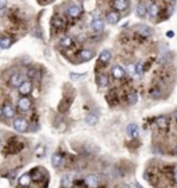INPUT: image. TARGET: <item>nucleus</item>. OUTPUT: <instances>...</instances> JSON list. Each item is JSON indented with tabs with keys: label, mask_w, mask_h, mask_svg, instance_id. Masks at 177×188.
Segmentation results:
<instances>
[{
	"label": "nucleus",
	"mask_w": 177,
	"mask_h": 188,
	"mask_svg": "<svg viewBox=\"0 0 177 188\" xmlns=\"http://www.w3.org/2000/svg\"><path fill=\"white\" fill-rule=\"evenodd\" d=\"M12 126H14V129L17 130V132L24 133L28 130V120L24 119V118H17V119L14 120V123H12Z\"/></svg>",
	"instance_id": "nucleus-1"
},
{
	"label": "nucleus",
	"mask_w": 177,
	"mask_h": 188,
	"mask_svg": "<svg viewBox=\"0 0 177 188\" xmlns=\"http://www.w3.org/2000/svg\"><path fill=\"white\" fill-rule=\"evenodd\" d=\"M31 105H32V101L28 95H22L20 100H18V107H20V109H22V111H28L31 108Z\"/></svg>",
	"instance_id": "nucleus-2"
},
{
	"label": "nucleus",
	"mask_w": 177,
	"mask_h": 188,
	"mask_svg": "<svg viewBox=\"0 0 177 188\" xmlns=\"http://www.w3.org/2000/svg\"><path fill=\"white\" fill-rule=\"evenodd\" d=\"M18 91H20L22 95H29L31 91H32V83L28 80H24L20 86H18Z\"/></svg>",
	"instance_id": "nucleus-3"
},
{
	"label": "nucleus",
	"mask_w": 177,
	"mask_h": 188,
	"mask_svg": "<svg viewBox=\"0 0 177 188\" xmlns=\"http://www.w3.org/2000/svg\"><path fill=\"white\" fill-rule=\"evenodd\" d=\"M112 6H114V8L116 11H125L129 6V2L127 0H114Z\"/></svg>",
	"instance_id": "nucleus-4"
},
{
	"label": "nucleus",
	"mask_w": 177,
	"mask_h": 188,
	"mask_svg": "<svg viewBox=\"0 0 177 188\" xmlns=\"http://www.w3.org/2000/svg\"><path fill=\"white\" fill-rule=\"evenodd\" d=\"M66 12H68V15L71 18H78L80 14H82V10H80V7H78V6L72 4L68 7V10H66Z\"/></svg>",
	"instance_id": "nucleus-5"
},
{
	"label": "nucleus",
	"mask_w": 177,
	"mask_h": 188,
	"mask_svg": "<svg viewBox=\"0 0 177 188\" xmlns=\"http://www.w3.org/2000/svg\"><path fill=\"white\" fill-rule=\"evenodd\" d=\"M137 33L141 35V36H151V33H152V29H151L150 27H147V25H138V27L136 28Z\"/></svg>",
	"instance_id": "nucleus-6"
},
{
	"label": "nucleus",
	"mask_w": 177,
	"mask_h": 188,
	"mask_svg": "<svg viewBox=\"0 0 177 188\" xmlns=\"http://www.w3.org/2000/svg\"><path fill=\"white\" fill-rule=\"evenodd\" d=\"M22 82H24V78H22L20 73H14V75L10 78V86L11 87H18Z\"/></svg>",
	"instance_id": "nucleus-7"
},
{
	"label": "nucleus",
	"mask_w": 177,
	"mask_h": 188,
	"mask_svg": "<svg viewBox=\"0 0 177 188\" xmlns=\"http://www.w3.org/2000/svg\"><path fill=\"white\" fill-rule=\"evenodd\" d=\"M2 111H3V115H6V118H14L15 115V111L10 103H6Z\"/></svg>",
	"instance_id": "nucleus-8"
},
{
	"label": "nucleus",
	"mask_w": 177,
	"mask_h": 188,
	"mask_svg": "<svg viewBox=\"0 0 177 188\" xmlns=\"http://www.w3.org/2000/svg\"><path fill=\"white\" fill-rule=\"evenodd\" d=\"M119 20H120V15H119V12H116V11H111V12L107 14V21L109 22V24L115 25V24L119 22Z\"/></svg>",
	"instance_id": "nucleus-9"
},
{
	"label": "nucleus",
	"mask_w": 177,
	"mask_h": 188,
	"mask_svg": "<svg viewBox=\"0 0 177 188\" xmlns=\"http://www.w3.org/2000/svg\"><path fill=\"white\" fill-rule=\"evenodd\" d=\"M91 29L96 32H101L104 29V21L100 20V18H94V20L91 21Z\"/></svg>",
	"instance_id": "nucleus-10"
},
{
	"label": "nucleus",
	"mask_w": 177,
	"mask_h": 188,
	"mask_svg": "<svg viewBox=\"0 0 177 188\" xmlns=\"http://www.w3.org/2000/svg\"><path fill=\"white\" fill-rule=\"evenodd\" d=\"M136 14H137V17H140V18H145L147 17V7L143 4V3H138V4H137Z\"/></svg>",
	"instance_id": "nucleus-11"
},
{
	"label": "nucleus",
	"mask_w": 177,
	"mask_h": 188,
	"mask_svg": "<svg viewBox=\"0 0 177 188\" xmlns=\"http://www.w3.org/2000/svg\"><path fill=\"white\" fill-rule=\"evenodd\" d=\"M85 181H86V184L91 188L97 187V184H98V178H97V176H94V174H89V176L85 178Z\"/></svg>",
	"instance_id": "nucleus-12"
},
{
	"label": "nucleus",
	"mask_w": 177,
	"mask_h": 188,
	"mask_svg": "<svg viewBox=\"0 0 177 188\" xmlns=\"http://www.w3.org/2000/svg\"><path fill=\"white\" fill-rule=\"evenodd\" d=\"M112 76H114L115 79H122L125 76V71H123V68L122 66H114L112 68Z\"/></svg>",
	"instance_id": "nucleus-13"
},
{
	"label": "nucleus",
	"mask_w": 177,
	"mask_h": 188,
	"mask_svg": "<svg viewBox=\"0 0 177 188\" xmlns=\"http://www.w3.org/2000/svg\"><path fill=\"white\" fill-rule=\"evenodd\" d=\"M51 163H53L54 167H60L61 165L64 163V158L61 157L60 154H54L53 157H51Z\"/></svg>",
	"instance_id": "nucleus-14"
},
{
	"label": "nucleus",
	"mask_w": 177,
	"mask_h": 188,
	"mask_svg": "<svg viewBox=\"0 0 177 188\" xmlns=\"http://www.w3.org/2000/svg\"><path fill=\"white\" fill-rule=\"evenodd\" d=\"M126 132H127V134H129V136H131V137H137V136H138V126L136 125V123H130V125L127 126Z\"/></svg>",
	"instance_id": "nucleus-15"
},
{
	"label": "nucleus",
	"mask_w": 177,
	"mask_h": 188,
	"mask_svg": "<svg viewBox=\"0 0 177 188\" xmlns=\"http://www.w3.org/2000/svg\"><path fill=\"white\" fill-rule=\"evenodd\" d=\"M111 61V51L109 50H104L100 54V62L101 64H108Z\"/></svg>",
	"instance_id": "nucleus-16"
},
{
	"label": "nucleus",
	"mask_w": 177,
	"mask_h": 188,
	"mask_svg": "<svg viewBox=\"0 0 177 188\" xmlns=\"http://www.w3.org/2000/svg\"><path fill=\"white\" fill-rule=\"evenodd\" d=\"M147 12L150 14V17L155 18L158 14H159V7H158V4H155V3H152V4L150 6V7L147 8Z\"/></svg>",
	"instance_id": "nucleus-17"
},
{
	"label": "nucleus",
	"mask_w": 177,
	"mask_h": 188,
	"mask_svg": "<svg viewBox=\"0 0 177 188\" xmlns=\"http://www.w3.org/2000/svg\"><path fill=\"white\" fill-rule=\"evenodd\" d=\"M97 83L98 86H101V87H105V86L109 84V80H108V76L107 75H98L97 76Z\"/></svg>",
	"instance_id": "nucleus-18"
},
{
	"label": "nucleus",
	"mask_w": 177,
	"mask_h": 188,
	"mask_svg": "<svg viewBox=\"0 0 177 188\" xmlns=\"http://www.w3.org/2000/svg\"><path fill=\"white\" fill-rule=\"evenodd\" d=\"M11 37L10 36H3L2 39H0V47H3V49H8V47L11 46Z\"/></svg>",
	"instance_id": "nucleus-19"
},
{
	"label": "nucleus",
	"mask_w": 177,
	"mask_h": 188,
	"mask_svg": "<svg viewBox=\"0 0 177 188\" xmlns=\"http://www.w3.org/2000/svg\"><path fill=\"white\" fill-rule=\"evenodd\" d=\"M80 58H82L83 61H90V60L93 58V51H90V50H82V51H80Z\"/></svg>",
	"instance_id": "nucleus-20"
},
{
	"label": "nucleus",
	"mask_w": 177,
	"mask_h": 188,
	"mask_svg": "<svg viewBox=\"0 0 177 188\" xmlns=\"http://www.w3.org/2000/svg\"><path fill=\"white\" fill-rule=\"evenodd\" d=\"M60 44L64 47V49H69V47L72 46V39H71L69 36H64L62 39L60 40Z\"/></svg>",
	"instance_id": "nucleus-21"
},
{
	"label": "nucleus",
	"mask_w": 177,
	"mask_h": 188,
	"mask_svg": "<svg viewBox=\"0 0 177 188\" xmlns=\"http://www.w3.org/2000/svg\"><path fill=\"white\" fill-rule=\"evenodd\" d=\"M156 125L158 127H160V129H165V127L167 126V118L166 116H160L156 119Z\"/></svg>",
	"instance_id": "nucleus-22"
},
{
	"label": "nucleus",
	"mask_w": 177,
	"mask_h": 188,
	"mask_svg": "<svg viewBox=\"0 0 177 188\" xmlns=\"http://www.w3.org/2000/svg\"><path fill=\"white\" fill-rule=\"evenodd\" d=\"M137 100H138V95L134 93V91H131V93L127 95V103L130 104V105H134V104L137 103Z\"/></svg>",
	"instance_id": "nucleus-23"
},
{
	"label": "nucleus",
	"mask_w": 177,
	"mask_h": 188,
	"mask_svg": "<svg viewBox=\"0 0 177 188\" xmlns=\"http://www.w3.org/2000/svg\"><path fill=\"white\" fill-rule=\"evenodd\" d=\"M97 122H98V118L93 115V113H89L87 118H86V123H89V125H96Z\"/></svg>",
	"instance_id": "nucleus-24"
},
{
	"label": "nucleus",
	"mask_w": 177,
	"mask_h": 188,
	"mask_svg": "<svg viewBox=\"0 0 177 188\" xmlns=\"http://www.w3.org/2000/svg\"><path fill=\"white\" fill-rule=\"evenodd\" d=\"M61 186H62L64 188H71V187H72V178L65 176L62 178V181H61Z\"/></svg>",
	"instance_id": "nucleus-25"
},
{
	"label": "nucleus",
	"mask_w": 177,
	"mask_h": 188,
	"mask_svg": "<svg viewBox=\"0 0 177 188\" xmlns=\"http://www.w3.org/2000/svg\"><path fill=\"white\" fill-rule=\"evenodd\" d=\"M31 183V176L29 174H24L21 178H20V184L21 186H28Z\"/></svg>",
	"instance_id": "nucleus-26"
},
{
	"label": "nucleus",
	"mask_w": 177,
	"mask_h": 188,
	"mask_svg": "<svg viewBox=\"0 0 177 188\" xmlns=\"http://www.w3.org/2000/svg\"><path fill=\"white\" fill-rule=\"evenodd\" d=\"M53 25H54L56 28H61V27L64 25V21L61 20L60 17H54V18H53Z\"/></svg>",
	"instance_id": "nucleus-27"
},
{
	"label": "nucleus",
	"mask_w": 177,
	"mask_h": 188,
	"mask_svg": "<svg viewBox=\"0 0 177 188\" xmlns=\"http://www.w3.org/2000/svg\"><path fill=\"white\" fill-rule=\"evenodd\" d=\"M127 72L130 73L131 76H136V78H137V76H138L137 73H136V65H134V64H130V65L127 66Z\"/></svg>",
	"instance_id": "nucleus-28"
},
{
	"label": "nucleus",
	"mask_w": 177,
	"mask_h": 188,
	"mask_svg": "<svg viewBox=\"0 0 177 188\" xmlns=\"http://www.w3.org/2000/svg\"><path fill=\"white\" fill-rule=\"evenodd\" d=\"M44 152H46V149H44V147H39V148H36V157H39V158H43L44 157Z\"/></svg>",
	"instance_id": "nucleus-29"
},
{
	"label": "nucleus",
	"mask_w": 177,
	"mask_h": 188,
	"mask_svg": "<svg viewBox=\"0 0 177 188\" xmlns=\"http://www.w3.org/2000/svg\"><path fill=\"white\" fill-rule=\"evenodd\" d=\"M36 69H35V68H31L29 69V71H28V78H31V79H33L35 78V76H36Z\"/></svg>",
	"instance_id": "nucleus-30"
},
{
	"label": "nucleus",
	"mask_w": 177,
	"mask_h": 188,
	"mask_svg": "<svg viewBox=\"0 0 177 188\" xmlns=\"http://www.w3.org/2000/svg\"><path fill=\"white\" fill-rule=\"evenodd\" d=\"M69 76H71L72 79H75V80H79V79H80V78H83L85 75H78V73H71Z\"/></svg>",
	"instance_id": "nucleus-31"
},
{
	"label": "nucleus",
	"mask_w": 177,
	"mask_h": 188,
	"mask_svg": "<svg viewBox=\"0 0 177 188\" xmlns=\"http://www.w3.org/2000/svg\"><path fill=\"white\" fill-rule=\"evenodd\" d=\"M6 3H7V0H0V10L6 7Z\"/></svg>",
	"instance_id": "nucleus-32"
},
{
	"label": "nucleus",
	"mask_w": 177,
	"mask_h": 188,
	"mask_svg": "<svg viewBox=\"0 0 177 188\" xmlns=\"http://www.w3.org/2000/svg\"><path fill=\"white\" fill-rule=\"evenodd\" d=\"M173 177H175V181H176V183H177V169H176V170H175V174H173Z\"/></svg>",
	"instance_id": "nucleus-33"
},
{
	"label": "nucleus",
	"mask_w": 177,
	"mask_h": 188,
	"mask_svg": "<svg viewBox=\"0 0 177 188\" xmlns=\"http://www.w3.org/2000/svg\"><path fill=\"white\" fill-rule=\"evenodd\" d=\"M131 187H133V188H143L140 184H134V186H131Z\"/></svg>",
	"instance_id": "nucleus-34"
},
{
	"label": "nucleus",
	"mask_w": 177,
	"mask_h": 188,
	"mask_svg": "<svg viewBox=\"0 0 177 188\" xmlns=\"http://www.w3.org/2000/svg\"><path fill=\"white\" fill-rule=\"evenodd\" d=\"M173 35H175L173 32H167V36H169V37H173Z\"/></svg>",
	"instance_id": "nucleus-35"
},
{
	"label": "nucleus",
	"mask_w": 177,
	"mask_h": 188,
	"mask_svg": "<svg viewBox=\"0 0 177 188\" xmlns=\"http://www.w3.org/2000/svg\"><path fill=\"white\" fill-rule=\"evenodd\" d=\"M173 116H175V119L177 120V111H176V112H175V113H173Z\"/></svg>",
	"instance_id": "nucleus-36"
},
{
	"label": "nucleus",
	"mask_w": 177,
	"mask_h": 188,
	"mask_svg": "<svg viewBox=\"0 0 177 188\" xmlns=\"http://www.w3.org/2000/svg\"><path fill=\"white\" fill-rule=\"evenodd\" d=\"M3 115V111H2V108H0V116H2Z\"/></svg>",
	"instance_id": "nucleus-37"
},
{
	"label": "nucleus",
	"mask_w": 177,
	"mask_h": 188,
	"mask_svg": "<svg viewBox=\"0 0 177 188\" xmlns=\"http://www.w3.org/2000/svg\"><path fill=\"white\" fill-rule=\"evenodd\" d=\"M175 152H176V155H177V145H176V149H175Z\"/></svg>",
	"instance_id": "nucleus-38"
},
{
	"label": "nucleus",
	"mask_w": 177,
	"mask_h": 188,
	"mask_svg": "<svg viewBox=\"0 0 177 188\" xmlns=\"http://www.w3.org/2000/svg\"><path fill=\"white\" fill-rule=\"evenodd\" d=\"M172 2H176V0H172Z\"/></svg>",
	"instance_id": "nucleus-39"
}]
</instances>
